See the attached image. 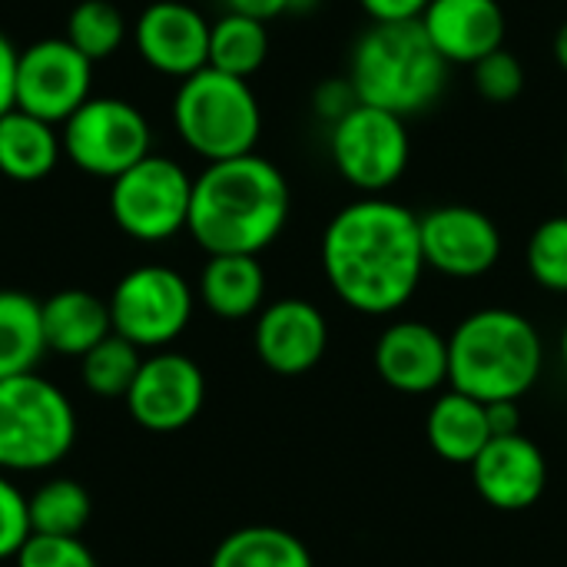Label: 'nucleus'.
I'll use <instances>...</instances> for the list:
<instances>
[{"mask_svg": "<svg viewBox=\"0 0 567 567\" xmlns=\"http://www.w3.org/2000/svg\"><path fill=\"white\" fill-rule=\"evenodd\" d=\"M299 0H226V10L229 13H243V17H252V20H276L282 17L286 10H296Z\"/></svg>", "mask_w": 567, "mask_h": 567, "instance_id": "nucleus-36", "label": "nucleus"}, {"mask_svg": "<svg viewBox=\"0 0 567 567\" xmlns=\"http://www.w3.org/2000/svg\"><path fill=\"white\" fill-rule=\"evenodd\" d=\"M542 369V336L515 309H478L449 336V385L485 405L518 402Z\"/></svg>", "mask_w": 567, "mask_h": 567, "instance_id": "nucleus-3", "label": "nucleus"}, {"mask_svg": "<svg viewBox=\"0 0 567 567\" xmlns=\"http://www.w3.org/2000/svg\"><path fill=\"white\" fill-rule=\"evenodd\" d=\"M17 60H20V50L0 30V116L17 106Z\"/></svg>", "mask_w": 567, "mask_h": 567, "instance_id": "nucleus-35", "label": "nucleus"}, {"mask_svg": "<svg viewBox=\"0 0 567 567\" xmlns=\"http://www.w3.org/2000/svg\"><path fill=\"white\" fill-rule=\"evenodd\" d=\"M425 435L439 458L452 465H472L482 455V449L492 442L488 409L485 402L452 389L432 405L425 419Z\"/></svg>", "mask_w": 567, "mask_h": 567, "instance_id": "nucleus-21", "label": "nucleus"}, {"mask_svg": "<svg viewBox=\"0 0 567 567\" xmlns=\"http://www.w3.org/2000/svg\"><path fill=\"white\" fill-rule=\"evenodd\" d=\"M289 219V183L259 153L206 163L193 179L186 233L209 256H259Z\"/></svg>", "mask_w": 567, "mask_h": 567, "instance_id": "nucleus-2", "label": "nucleus"}, {"mask_svg": "<svg viewBox=\"0 0 567 567\" xmlns=\"http://www.w3.org/2000/svg\"><path fill=\"white\" fill-rule=\"evenodd\" d=\"M66 40L86 60H106L126 40V17L110 0H80L66 17Z\"/></svg>", "mask_w": 567, "mask_h": 567, "instance_id": "nucleus-28", "label": "nucleus"}, {"mask_svg": "<svg viewBox=\"0 0 567 567\" xmlns=\"http://www.w3.org/2000/svg\"><path fill=\"white\" fill-rule=\"evenodd\" d=\"M206 402L203 369L179 352H156L143 359L136 382L126 392V409L146 432L186 429Z\"/></svg>", "mask_w": 567, "mask_h": 567, "instance_id": "nucleus-13", "label": "nucleus"}, {"mask_svg": "<svg viewBox=\"0 0 567 567\" xmlns=\"http://www.w3.org/2000/svg\"><path fill=\"white\" fill-rule=\"evenodd\" d=\"M419 23L449 66H475L505 43V10L498 0H432Z\"/></svg>", "mask_w": 567, "mask_h": 567, "instance_id": "nucleus-18", "label": "nucleus"}, {"mask_svg": "<svg viewBox=\"0 0 567 567\" xmlns=\"http://www.w3.org/2000/svg\"><path fill=\"white\" fill-rule=\"evenodd\" d=\"M322 272L349 309L399 312L425 272L419 216L385 196L342 206L322 233Z\"/></svg>", "mask_w": 567, "mask_h": 567, "instance_id": "nucleus-1", "label": "nucleus"}, {"mask_svg": "<svg viewBox=\"0 0 567 567\" xmlns=\"http://www.w3.org/2000/svg\"><path fill=\"white\" fill-rule=\"evenodd\" d=\"M30 538V512L23 492L0 475V561L17 558Z\"/></svg>", "mask_w": 567, "mask_h": 567, "instance_id": "nucleus-32", "label": "nucleus"}, {"mask_svg": "<svg viewBox=\"0 0 567 567\" xmlns=\"http://www.w3.org/2000/svg\"><path fill=\"white\" fill-rule=\"evenodd\" d=\"M199 299L219 319H246L262 309L266 272L256 256H209L199 272Z\"/></svg>", "mask_w": 567, "mask_h": 567, "instance_id": "nucleus-22", "label": "nucleus"}, {"mask_svg": "<svg viewBox=\"0 0 567 567\" xmlns=\"http://www.w3.org/2000/svg\"><path fill=\"white\" fill-rule=\"evenodd\" d=\"M209 567H312V555L282 528L249 525L216 545Z\"/></svg>", "mask_w": 567, "mask_h": 567, "instance_id": "nucleus-24", "label": "nucleus"}, {"mask_svg": "<svg viewBox=\"0 0 567 567\" xmlns=\"http://www.w3.org/2000/svg\"><path fill=\"white\" fill-rule=\"evenodd\" d=\"M555 60H558V66L567 73V20L558 27V33H555Z\"/></svg>", "mask_w": 567, "mask_h": 567, "instance_id": "nucleus-38", "label": "nucleus"}, {"mask_svg": "<svg viewBox=\"0 0 567 567\" xmlns=\"http://www.w3.org/2000/svg\"><path fill=\"white\" fill-rule=\"evenodd\" d=\"M40 322H43L47 352L66 359H83L93 346H100L113 332L110 306L86 289H60L50 299H43Z\"/></svg>", "mask_w": 567, "mask_h": 567, "instance_id": "nucleus-19", "label": "nucleus"}, {"mask_svg": "<svg viewBox=\"0 0 567 567\" xmlns=\"http://www.w3.org/2000/svg\"><path fill=\"white\" fill-rule=\"evenodd\" d=\"M63 143L53 123L10 110L0 116V173L13 183H37L56 169Z\"/></svg>", "mask_w": 567, "mask_h": 567, "instance_id": "nucleus-20", "label": "nucleus"}, {"mask_svg": "<svg viewBox=\"0 0 567 567\" xmlns=\"http://www.w3.org/2000/svg\"><path fill=\"white\" fill-rule=\"evenodd\" d=\"M93 86V60H86L66 37H47L20 50L17 60V110L47 123H66Z\"/></svg>", "mask_w": 567, "mask_h": 567, "instance_id": "nucleus-11", "label": "nucleus"}, {"mask_svg": "<svg viewBox=\"0 0 567 567\" xmlns=\"http://www.w3.org/2000/svg\"><path fill=\"white\" fill-rule=\"evenodd\" d=\"M209 20L183 0H156L133 23V43L146 66L186 80L209 66Z\"/></svg>", "mask_w": 567, "mask_h": 567, "instance_id": "nucleus-14", "label": "nucleus"}, {"mask_svg": "<svg viewBox=\"0 0 567 567\" xmlns=\"http://www.w3.org/2000/svg\"><path fill=\"white\" fill-rule=\"evenodd\" d=\"M565 176H567V153H565Z\"/></svg>", "mask_w": 567, "mask_h": 567, "instance_id": "nucleus-40", "label": "nucleus"}, {"mask_svg": "<svg viewBox=\"0 0 567 567\" xmlns=\"http://www.w3.org/2000/svg\"><path fill=\"white\" fill-rule=\"evenodd\" d=\"M359 3L375 23H409V20H422L432 0H359Z\"/></svg>", "mask_w": 567, "mask_h": 567, "instance_id": "nucleus-34", "label": "nucleus"}, {"mask_svg": "<svg viewBox=\"0 0 567 567\" xmlns=\"http://www.w3.org/2000/svg\"><path fill=\"white\" fill-rule=\"evenodd\" d=\"M468 468L475 492L498 512H525L548 488L545 452L522 432L492 439Z\"/></svg>", "mask_w": 567, "mask_h": 567, "instance_id": "nucleus-15", "label": "nucleus"}, {"mask_svg": "<svg viewBox=\"0 0 567 567\" xmlns=\"http://www.w3.org/2000/svg\"><path fill=\"white\" fill-rule=\"evenodd\" d=\"M449 80V63L432 47L419 20L372 23L352 47L349 83L359 103L415 116L439 103Z\"/></svg>", "mask_w": 567, "mask_h": 567, "instance_id": "nucleus-4", "label": "nucleus"}, {"mask_svg": "<svg viewBox=\"0 0 567 567\" xmlns=\"http://www.w3.org/2000/svg\"><path fill=\"white\" fill-rule=\"evenodd\" d=\"M525 262L542 289L567 292V216H551L532 233Z\"/></svg>", "mask_w": 567, "mask_h": 567, "instance_id": "nucleus-29", "label": "nucleus"}, {"mask_svg": "<svg viewBox=\"0 0 567 567\" xmlns=\"http://www.w3.org/2000/svg\"><path fill=\"white\" fill-rule=\"evenodd\" d=\"M13 561L17 567H96L93 551L80 538L53 535H30Z\"/></svg>", "mask_w": 567, "mask_h": 567, "instance_id": "nucleus-31", "label": "nucleus"}, {"mask_svg": "<svg viewBox=\"0 0 567 567\" xmlns=\"http://www.w3.org/2000/svg\"><path fill=\"white\" fill-rule=\"evenodd\" d=\"M47 352L40 302L17 289H0V382L27 375Z\"/></svg>", "mask_w": 567, "mask_h": 567, "instance_id": "nucleus-23", "label": "nucleus"}, {"mask_svg": "<svg viewBox=\"0 0 567 567\" xmlns=\"http://www.w3.org/2000/svg\"><path fill=\"white\" fill-rule=\"evenodd\" d=\"M76 412L37 372L0 382V472H47L70 455Z\"/></svg>", "mask_w": 567, "mask_h": 567, "instance_id": "nucleus-6", "label": "nucleus"}, {"mask_svg": "<svg viewBox=\"0 0 567 567\" xmlns=\"http://www.w3.org/2000/svg\"><path fill=\"white\" fill-rule=\"evenodd\" d=\"M472 80H475V90L488 103H512L525 90V66L515 53L502 47L472 66Z\"/></svg>", "mask_w": 567, "mask_h": 567, "instance_id": "nucleus-30", "label": "nucleus"}, {"mask_svg": "<svg viewBox=\"0 0 567 567\" xmlns=\"http://www.w3.org/2000/svg\"><path fill=\"white\" fill-rule=\"evenodd\" d=\"M30 535H53V538H80L93 515L90 492L73 478H50L30 498Z\"/></svg>", "mask_w": 567, "mask_h": 567, "instance_id": "nucleus-26", "label": "nucleus"}, {"mask_svg": "<svg viewBox=\"0 0 567 567\" xmlns=\"http://www.w3.org/2000/svg\"><path fill=\"white\" fill-rule=\"evenodd\" d=\"M173 126L196 156L219 163L256 153L262 110L249 80L203 66L179 80L173 96Z\"/></svg>", "mask_w": 567, "mask_h": 567, "instance_id": "nucleus-5", "label": "nucleus"}, {"mask_svg": "<svg viewBox=\"0 0 567 567\" xmlns=\"http://www.w3.org/2000/svg\"><path fill=\"white\" fill-rule=\"evenodd\" d=\"M329 156L352 189L382 196L405 176L412 140L402 116L359 103L352 113L329 126Z\"/></svg>", "mask_w": 567, "mask_h": 567, "instance_id": "nucleus-8", "label": "nucleus"}, {"mask_svg": "<svg viewBox=\"0 0 567 567\" xmlns=\"http://www.w3.org/2000/svg\"><path fill=\"white\" fill-rule=\"evenodd\" d=\"M193 176L169 156H143L110 183L113 223L140 243H166L189 223Z\"/></svg>", "mask_w": 567, "mask_h": 567, "instance_id": "nucleus-7", "label": "nucleus"}, {"mask_svg": "<svg viewBox=\"0 0 567 567\" xmlns=\"http://www.w3.org/2000/svg\"><path fill=\"white\" fill-rule=\"evenodd\" d=\"M375 372L402 395H429L449 382V339L419 319L395 322L375 342Z\"/></svg>", "mask_w": 567, "mask_h": 567, "instance_id": "nucleus-17", "label": "nucleus"}, {"mask_svg": "<svg viewBox=\"0 0 567 567\" xmlns=\"http://www.w3.org/2000/svg\"><path fill=\"white\" fill-rule=\"evenodd\" d=\"M256 355L276 375H302L316 369L329 349L326 316L306 299H279L259 312Z\"/></svg>", "mask_w": 567, "mask_h": 567, "instance_id": "nucleus-16", "label": "nucleus"}, {"mask_svg": "<svg viewBox=\"0 0 567 567\" xmlns=\"http://www.w3.org/2000/svg\"><path fill=\"white\" fill-rule=\"evenodd\" d=\"M488 409V429L492 439H505V435H518L522 432V412L518 402H492Z\"/></svg>", "mask_w": 567, "mask_h": 567, "instance_id": "nucleus-37", "label": "nucleus"}, {"mask_svg": "<svg viewBox=\"0 0 567 567\" xmlns=\"http://www.w3.org/2000/svg\"><path fill=\"white\" fill-rule=\"evenodd\" d=\"M425 269L449 279H478L502 259V233L475 206H439L419 216Z\"/></svg>", "mask_w": 567, "mask_h": 567, "instance_id": "nucleus-12", "label": "nucleus"}, {"mask_svg": "<svg viewBox=\"0 0 567 567\" xmlns=\"http://www.w3.org/2000/svg\"><path fill=\"white\" fill-rule=\"evenodd\" d=\"M359 106V96H355V90H352V83H349V76L346 80H326V83H319L316 86V96H312V110L332 126V123H339L346 113H352Z\"/></svg>", "mask_w": 567, "mask_h": 567, "instance_id": "nucleus-33", "label": "nucleus"}, {"mask_svg": "<svg viewBox=\"0 0 567 567\" xmlns=\"http://www.w3.org/2000/svg\"><path fill=\"white\" fill-rule=\"evenodd\" d=\"M63 156L86 176L116 179L150 156L153 133L146 116L120 96H90L66 123H60Z\"/></svg>", "mask_w": 567, "mask_h": 567, "instance_id": "nucleus-9", "label": "nucleus"}, {"mask_svg": "<svg viewBox=\"0 0 567 567\" xmlns=\"http://www.w3.org/2000/svg\"><path fill=\"white\" fill-rule=\"evenodd\" d=\"M269 56V30L262 20L243 13H223L209 27V66L229 76L249 80Z\"/></svg>", "mask_w": 567, "mask_h": 567, "instance_id": "nucleus-25", "label": "nucleus"}, {"mask_svg": "<svg viewBox=\"0 0 567 567\" xmlns=\"http://www.w3.org/2000/svg\"><path fill=\"white\" fill-rule=\"evenodd\" d=\"M561 355H565V365H567V326H565V336H561Z\"/></svg>", "mask_w": 567, "mask_h": 567, "instance_id": "nucleus-39", "label": "nucleus"}, {"mask_svg": "<svg viewBox=\"0 0 567 567\" xmlns=\"http://www.w3.org/2000/svg\"><path fill=\"white\" fill-rule=\"evenodd\" d=\"M113 332L136 349H163L179 339L193 319V289L169 266H136L110 292Z\"/></svg>", "mask_w": 567, "mask_h": 567, "instance_id": "nucleus-10", "label": "nucleus"}, {"mask_svg": "<svg viewBox=\"0 0 567 567\" xmlns=\"http://www.w3.org/2000/svg\"><path fill=\"white\" fill-rule=\"evenodd\" d=\"M143 365V355L133 342L110 332L100 346H93L80 359L83 385L100 399H126L130 385L136 382V372Z\"/></svg>", "mask_w": 567, "mask_h": 567, "instance_id": "nucleus-27", "label": "nucleus"}]
</instances>
